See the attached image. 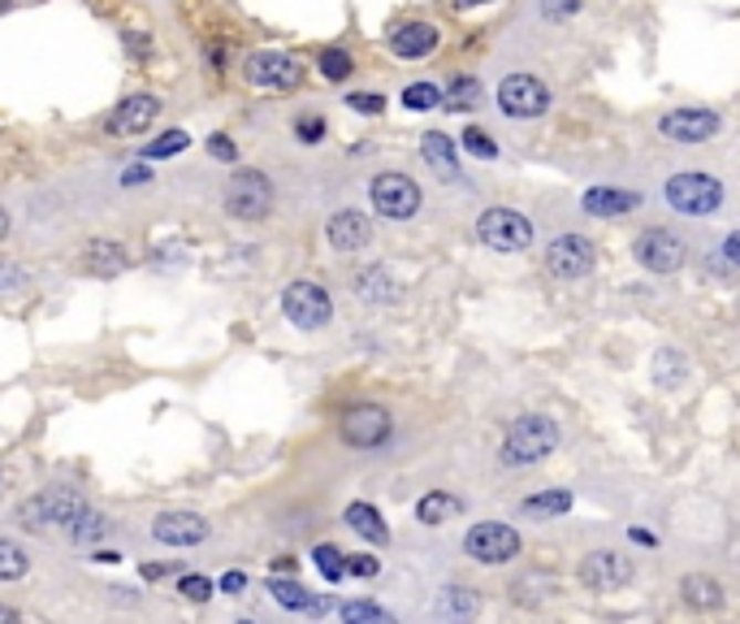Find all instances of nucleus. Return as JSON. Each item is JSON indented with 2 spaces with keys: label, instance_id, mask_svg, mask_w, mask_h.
Segmentation results:
<instances>
[{
  "label": "nucleus",
  "instance_id": "nucleus-1",
  "mask_svg": "<svg viewBox=\"0 0 740 624\" xmlns=\"http://www.w3.org/2000/svg\"><path fill=\"white\" fill-rule=\"evenodd\" d=\"M554 447H559V425L550 416H520L502 438V460L507 465H538Z\"/></svg>",
  "mask_w": 740,
  "mask_h": 624
},
{
  "label": "nucleus",
  "instance_id": "nucleus-2",
  "mask_svg": "<svg viewBox=\"0 0 740 624\" xmlns=\"http://www.w3.org/2000/svg\"><path fill=\"white\" fill-rule=\"evenodd\" d=\"M667 205L676 208V212H685V217H710V212H719L723 205V183L719 178H710V174H676L671 183H667Z\"/></svg>",
  "mask_w": 740,
  "mask_h": 624
},
{
  "label": "nucleus",
  "instance_id": "nucleus-3",
  "mask_svg": "<svg viewBox=\"0 0 740 624\" xmlns=\"http://www.w3.org/2000/svg\"><path fill=\"white\" fill-rule=\"evenodd\" d=\"M477 235L493 252H524L533 243V226L515 208H486L477 221Z\"/></svg>",
  "mask_w": 740,
  "mask_h": 624
},
{
  "label": "nucleus",
  "instance_id": "nucleus-4",
  "mask_svg": "<svg viewBox=\"0 0 740 624\" xmlns=\"http://www.w3.org/2000/svg\"><path fill=\"white\" fill-rule=\"evenodd\" d=\"M269 208H273V183H269L260 169L234 174V183H230V191H226V212H230V217H243V221H260Z\"/></svg>",
  "mask_w": 740,
  "mask_h": 624
},
{
  "label": "nucleus",
  "instance_id": "nucleus-5",
  "mask_svg": "<svg viewBox=\"0 0 740 624\" xmlns=\"http://www.w3.org/2000/svg\"><path fill=\"white\" fill-rule=\"evenodd\" d=\"M368 196H373V208L382 217H390V221H407L420 208V187L407 174H377L373 187H368Z\"/></svg>",
  "mask_w": 740,
  "mask_h": 624
},
{
  "label": "nucleus",
  "instance_id": "nucleus-6",
  "mask_svg": "<svg viewBox=\"0 0 740 624\" xmlns=\"http://www.w3.org/2000/svg\"><path fill=\"white\" fill-rule=\"evenodd\" d=\"M243 74L247 83H256V87L291 92V87H299V79H303V65H299L295 56H286V52H251L243 61Z\"/></svg>",
  "mask_w": 740,
  "mask_h": 624
},
{
  "label": "nucleus",
  "instance_id": "nucleus-7",
  "mask_svg": "<svg viewBox=\"0 0 740 624\" xmlns=\"http://www.w3.org/2000/svg\"><path fill=\"white\" fill-rule=\"evenodd\" d=\"M463 551L477 564H507L520 555V533L511 524H472L463 538Z\"/></svg>",
  "mask_w": 740,
  "mask_h": 624
},
{
  "label": "nucleus",
  "instance_id": "nucleus-8",
  "mask_svg": "<svg viewBox=\"0 0 740 624\" xmlns=\"http://www.w3.org/2000/svg\"><path fill=\"white\" fill-rule=\"evenodd\" d=\"M282 312L295 321L299 330H321V325H330L334 304H330L325 287H316V282H291L286 295H282Z\"/></svg>",
  "mask_w": 740,
  "mask_h": 624
},
{
  "label": "nucleus",
  "instance_id": "nucleus-9",
  "mask_svg": "<svg viewBox=\"0 0 740 624\" xmlns=\"http://www.w3.org/2000/svg\"><path fill=\"white\" fill-rule=\"evenodd\" d=\"M87 503L79 499V495H70V490H49V495H35V499H27L22 508H18V520L27 524V529H52V524H65L70 529V520L79 517Z\"/></svg>",
  "mask_w": 740,
  "mask_h": 624
},
{
  "label": "nucleus",
  "instance_id": "nucleus-10",
  "mask_svg": "<svg viewBox=\"0 0 740 624\" xmlns=\"http://www.w3.org/2000/svg\"><path fill=\"white\" fill-rule=\"evenodd\" d=\"M498 104L507 117H542L550 108V87L533 74H511L498 87Z\"/></svg>",
  "mask_w": 740,
  "mask_h": 624
},
{
  "label": "nucleus",
  "instance_id": "nucleus-11",
  "mask_svg": "<svg viewBox=\"0 0 740 624\" xmlns=\"http://www.w3.org/2000/svg\"><path fill=\"white\" fill-rule=\"evenodd\" d=\"M545 264H550L554 278L576 282V278H585L593 269V243L585 235H559L550 243V252H545Z\"/></svg>",
  "mask_w": 740,
  "mask_h": 624
},
{
  "label": "nucleus",
  "instance_id": "nucleus-12",
  "mask_svg": "<svg viewBox=\"0 0 740 624\" xmlns=\"http://www.w3.org/2000/svg\"><path fill=\"white\" fill-rule=\"evenodd\" d=\"M637 260H642L645 269H654V273H676L680 264H685V248H680V239L671 235V230H663V226H649L637 235Z\"/></svg>",
  "mask_w": 740,
  "mask_h": 624
},
{
  "label": "nucleus",
  "instance_id": "nucleus-13",
  "mask_svg": "<svg viewBox=\"0 0 740 624\" xmlns=\"http://www.w3.org/2000/svg\"><path fill=\"white\" fill-rule=\"evenodd\" d=\"M343 438L351 447L368 451V447H382L390 438V413L377 408V404H359L343 416Z\"/></svg>",
  "mask_w": 740,
  "mask_h": 624
},
{
  "label": "nucleus",
  "instance_id": "nucleus-14",
  "mask_svg": "<svg viewBox=\"0 0 740 624\" xmlns=\"http://www.w3.org/2000/svg\"><path fill=\"white\" fill-rule=\"evenodd\" d=\"M658 131L667 139H676V144H706L719 131V113H710V108H676V113H667L658 122Z\"/></svg>",
  "mask_w": 740,
  "mask_h": 624
},
{
  "label": "nucleus",
  "instance_id": "nucleus-15",
  "mask_svg": "<svg viewBox=\"0 0 740 624\" xmlns=\"http://www.w3.org/2000/svg\"><path fill=\"white\" fill-rule=\"evenodd\" d=\"M628 576H633V564L615 551H593L581 564V581L590 590H619V585H628Z\"/></svg>",
  "mask_w": 740,
  "mask_h": 624
},
{
  "label": "nucleus",
  "instance_id": "nucleus-16",
  "mask_svg": "<svg viewBox=\"0 0 740 624\" xmlns=\"http://www.w3.org/2000/svg\"><path fill=\"white\" fill-rule=\"evenodd\" d=\"M152 533L165 547H196L208 538V520L196 517V512H165V517H156Z\"/></svg>",
  "mask_w": 740,
  "mask_h": 624
},
{
  "label": "nucleus",
  "instance_id": "nucleus-17",
  "mask_svg": "<svg viewBox=\"0 0 740 624\" xmlns=\"http://www.w3.org/2000/svg\"><path fill=\"white\" fill-rule=\"evenodd\" d=\"M160 113V101L156 96H131V101L117 104V113L108 117V131L113 135H144Z\"/></svg>",
  "mask_w": 740,
  "mask_h": 624
},
{
  "label": "nucleus",
  "instance_id": "nucleus-18",
  "mask_svg": "<svg viewBox=\"0 0 740 624\" xmlns=\"http://www.w3.org/2000/svg\"><path fill=\"white\" fill-rule=\"evenodd\" d=\"M434 49H438V27H429V22H403L395 35H390V52L403 56V61L429 56Z\"/></svg>",
  "mask_w": 740,
  "mask_h": 624
},
{
  "label": "nucleus",
  "instance_id": "nucleus-19",
  "mask_svg": "<svg viewBox=\"0 0 740 624\" xmlns=\"http://www.w3.org/2000/svg\"><path fill=\"white\" fill-rule=\"evenodd\" d=\"M330 243L338 248V252H359L364 243H373V226H368V217L364 212H338V217H330Z\"/></svg>",
  "mask_w": 740,
  "mask_h": 624
},
{
  "label": "nucleus",
  "instance_id": "nucleus-20",
  "mask_svg": "<svg viewBox=\"0 0 740 624\" xmlns=\"http://www.w3.org/2000/svg\"><path fill=\"white\" fill-rule=\"evenodd\" d=\"M637 205H642L637 191H619V187H593L581 200V208L593 212V217H619V212H633Z\"/></svg>",
  "mask_w": 740,
  "mask_h": 624
},
{
  "label": "nucleus",
  "instance_id": "nucleus-21",
  "mask_svg": "<svg viewBox=\"0 0 740 624\" xmlns=\"http://www.w3.org/2000/svg\"><path fill=\"white\" fill-rule=\"evenodd\" d=\"M126 264H131V257H126L117 243H108V239L87 243V252H83V269L96 273V278H113V273H122Z\"/></svg>",
  "mask_w": 740,
  "mask_h": 624
},
{
  "label": "nucleus",
  "instance_id": "nucleus-22",
  "mask_svg": "<svg viewBox=\"0 0 740 624\" xmlns=\"http://www.w3.org/2000/svg\"><path fill=\"white\" fill-rule=\"evenodd\" d=\"M346 524H351L364 542H373V547H386V542H390V529H386V520H382V512H377L373 503H351V508H346Z\"/></svg>",
  "mask_w": 740,
  "mask_h": 624
},
{
  "label": "nucleus",
  "instance_id": "nucleus-23",
  "mask_svg": "<svg viewBox=\"0 0 740 624\" xmlns=\"http://www.w3.org/2000/svg\"><path fill=\"white\" fill-rule=\"evenodd\" d=\"M680 594H685V603L697 607V612H719V607H723V590H719V581H715V576H701V572L685 576Z\"/></svg>",
  "mask_w": 740,
  "mask_h": 624
},
{
  "label": "nucleus",
  "instance_id": "nucleus-24",
  "mask_svg": "<svg viewBox=\"0 0 740 624\" xmlns=\"http://www.w3.org/2000/svg\"><path fill=\"white\" fill-rule=\"evenodd\" d=\"M420 153H425V160L442 174V178H459V160H455V144L446 139V135H438V131H429L425 139H420Z\"/></svg>",
  "mask_w": 740,
  "mask_h": 624
},
{
  "label": "nucleus",
  "instance_id": "nucleus-25",
  "mask_svg": "<svg viewBox=\"0 0 740 624\" xmlns=\"http://www.w3.org/2000/svg\"><path fill=\"white\" fill-rule=\"evenodd\" d=\"M459 512H463V503L455 495H446V490H434V495H425L416 503V520L420 524H446V520H455Z\"/></svg>",
  "mask_w": 740,
  "mask_h": 624
},
{
  "label": "nucleus",
  "instance_id": "nucleus-26",
  "mask_svg": "<svg viewBox=\"0 0 740 624\" xmlns=\"http://www.w3.org/2000/svg\"><path fill=\"white\" fill-rule=\"evenodd\" d=\"M520 512H524V517H538V520L563 517V512H572V495H567V490H545V495L524 499Z\"/></svg>",
  "mask_w": 740,
  "mask_h": 624
},
{
  "label": "nucleus",
  "instance_id": "nucleus-27",
  "mask_svg": "<svg viewBox=\"0 0 740 624\" xmlns=\"http://www.w3.org/2000/svg\"><path fill=\"white\" fill-rule=\"evenodd\" d=\"M442 104L446 108H455V113L477 108V104H481V83H477V79H455V83L442 92Z\"/></svg>",
  "mask_w": 740,
  "mask_h": 624
},
{
  "label": "nucleus",
  "instance_id": "nucleus-28",
  "mask_svg": "<svg viewBox=\"0 0 740 624\" xmlns=\"http://www.w3.org/2000/svg\"><path fill=\"white\" fill-rule=\"evenodd\" d=\"M269 594H273L282 607H291V612H308V603H312V594H308L299 581H291V576H273V581H269Z\"/></svg>",
  "mask_w": 740,
  "mask_h": 624
},
{
  "label": "nucleus",
  "instance_id": "nucleus-29",
  "mask_svg": "<svg viewBox=\"0 0 740 624\" xmlns=\"http://www.w3.org/2000/svg\"><path fill=\"white\" fill-rule=\"evenodd\" d=\"M27 569H31L27 551H22L18 542L0 538V581H18V576H27Z\"/></svg>",
  "mask_w": 740,
  "mask_h": 624
},
{
  "label": "nucleus",
  "instance_id": "nucleus-30",
  "mask_svg": "<svg viewBox=\"0 0 740 624\" xmlns=\"http://www.w3.org/2000/svg\"><path fill=\"white\" fill-rule=\"evenodd\" d=\"M108 533V517H100V512H79V517L70 520V538L74 542H96V538H104Z\"/></svg>",
  "mask_w": 740,
  "mask_h": 624
},
{
  "label": "nucleus",
  "instance_id": "nucleus-31",
  "mask_svg": "<svg viewBox=\"0 0 740 624\" xmlns=\"http://www.w3.org/2000/svg\"><path fill=\"white\" fill-rule=\"evenodd\" d=\"M312 560H316V569H321L325 581H343L346 576V555L338 551V547H330V542H325V547H316V551H312Z\"/></svg>",
  "mask_w": 740,
  "mask_h": 624
},
{
  "label": "nucleus",
  "instance_id": "nucleus-32",
  "mask_svg": "<svg viewBox=\"0 0 740 624\" xmlns=\"http://www.w3.org/2000/svg\"><path fill=\"white\" fill-rule=\"evenodd\" d=\"M403 104H407L411 113H425V108H438V104H442V92H438L434 83H411V87L403 92Z\"/></svg>",
  "mask_w": 740,
  "mask_h": 624
},
{
  "label": "nucleus",
  "instance_id": "nucleus-33",
  "mask_svg": "<svg viewBox=\"0 0 740 624\" xmlns=\"http://www.w3.org/2000/svg\"><path fill=\"white\" fill-rule=\"evenodd\" d=\"M321 74L330 79V83H343L346 74H351V52H343V49H325L321 52Z\"/></svg>",
  "mask_w": 740,
  "mask_h": 624
},
{
  "label": "nucleus",
  "instance_id": "nucleus-34",
  "mask_svg": "<svg viewBox=\"0 0 740 624\" xmlns=\"http://www.w3.org/2000/svg\"><path fill=\"white\" fill-rule=\"evenodd\" d=\"M187 144H191L187 131H165L160 139H152L148 148H144V156H152V160H156V156H174V153H183Z\"/></svg>",
  "mask_w": 740,
  "mask_h": 624
},
{
  "label": "nucleus",
  "instance_id": "nucleus-35",
  "mask_svg": "<svg viewBox=\"0 0 740 624\" xmlns=\"http://www.w3.org/2000/svg\"><path fill=\"white\" fill-rule=\"evenodd\" d=\"M343 621L346 624H364V621L386 624V621H390V612H382L377 603H343Z\"/></svg>",
  "mask_w": 740,
  "mask_h": 624
},
{
  "label": "nucleus",
  "instance_id": "nucleus-36",
  "mask_svg": "<svg viewBox=\"0 0 740 624\" xmlns=\"http://www.w3.org/2000/svg\"><path fill=\"white\" fill-rule=\"evenodd\" d=\"M463 148L472 156H481V160H493V156H498V144H493L481 126H468V131H463Z\"/></svg>",
  "mask_w": 740,
  "mask_h": 624
},
{
  "label": "nucleus",
  "instance_id": "nucleus-37",
  "mask_svg": "<svg viewBox=\"0 0 740 624\" xmlns=\"http://www.w3.org/2000/svg\"><path fill=\"white\" fill-rule=\"evenodd\" d=\"M359 295H368V300H382V295H386V300H390V295H395V287L386 282V273H382V269H368V273H359Z\"/></svg>",
  "mask_w": 740,
  "mask_h": 624
},
{
  "label": "nucleus",
  "instance_id": "nucleus-38",
  "mask_svg": "<svg viewBox=\"0 0 740 624\" xmlns=\"http://www.w3.org/2000/svg\"><path fill=\"white\" fill-rule=\"evenodd\" d=\"M178 590H183V594H187V599H191V603H208V599H212V590H217V585H212V581H208V576H196V572H187V576H183V581H178Z\"/></svg>",
  "mask_w": 740,
  "mask_h": 624
},
{
  "label": "nucleus",
  "instance_id": "nucleus-39",
  "mask_svg": "<svg viewBox=\"0 0 740 624\" xmlns=\"http://www.w3.org/2000/svg\"><path fill=\"white\" fill-rule=\"evenodd\" d=\"M295 135L303 139V144H321V135H325V117H299Z\"/></svg>",
  "mask_w": 740,
  "mask_h": 624
},
{
  "label": "nucleus",
  "instance_id": "nucleus-40",
  "mask_svg": "<svg viewBox=\"0 0 740 624\" xmlns=\"http://www.w3.org/2000/svg\"><path fill=\"white\" fill-rule=\"evenodd\" d=\"M346 104H351L355 113H368V117H373V113H382V108H386V96H373V92H355V96H346Z\"/></svg>",
  "mask_w": 740,
  "mask_h": 624
},
{
  "label": "nucleus",
  "instance_id": "nucleus-41",
  "mask_svg": "<svg viewBox=\"0 0 740 624\" xmlns=\"http://www.w3.org/2000/svg\"><path fill=\"white\" fill-rule=\"evenodd\" d=\"M442 607H446V612H459V616H472V612H477V599H472V594H459V590H450V594L442 599Z\"/></svg>",
  "mask_w": 740,
  "mask_h": 624
},
{
  "label": "nucleus",
  "instance_id": "nucleus-42",
  "mask_svg": "<svg viewBox=\"0 0 740 624\" xmlns=\"http://www.w3.org/2000/svg\"><path fill=\"white\" fill-rule=\"evenodd\" d=\"M208 153L217 156V160H226V165H230V160L239 156V148L230 144V135H208Z\"/></svg>",
  "mask_w": 740,
  "mask_h": 624
},
{
  "label": "nucleus",
  "instance_id": "nucleus-43",
  "mask_svg": "<svg viewBox=\"0 0 740 624\" xmlns=\"http://www.w3.org/2000/svg\"><path fill=\"white\" fill-rule=\"evenodd\" d=\"M377 560L373 555H346V572H355V576H377Z\"/></svg>",
  "mask_w": 740,
  "mask_h": 624
},
{
  "label": "nucleus",
  "instance_id": "nucleus-44",
  "mask_svg": "<svg viewBox=\"0 0 740 624\" xmlns=\"http://www.w3.org/2000/svg\"><path fill=\"white\" fill-rule=\"evenodd\" d=\"M542 13L545 18H554V22H559V18H572V13H576V0H545Z\"/></svg>",
  "mask_w": 740,
  "mask_h": 624
},
{
  "label": "nucleus",
  "instance_id": "nucleus-45",
  "mask_svg": "<svg viewBox=\"0 0 740 624\" xmlns=\"http://www.w3.org/2000/svg\"><path fill=\"white\" fill-rule=\"evenodd\" d=\"M243 590H247L243 572H226V576H221V594H243Z\"/></svg>",
  "mask_w": 740,
  "mask_h": 624
},
{
  "label": "nucleus",
  "instance_id": "nucleus-46",
  "mask_svg": "<svg viewBox=\"0 0 740 624\" xmlns=\"http://www.w3.org/2000/svg\"><path fill=\"white\" fill-rule=\"evenodd\" d=\"M22 278H27V273H22L18 264H0V291H4V287H18Z\"/></svg>",
  "mask_w": 740,
  "mask_h": 624
},
{
  "label": "nucleus",
  "instance_id": "nucleus-47",
  "mask_svg": "<svg viewBox=\"0 0 740 624\" xmlns=\"http://www.w3.org/2000/svg\"><path fill=\"white\" fill-rule=\"evenodd\" d=\"M148 178H152L148 165H131V169L122 174V183H126V187H135V183H148Z\"/></svg>",
  "mask_w": 740,
  "mask_h": 624
},
{
  "label": "nucleus",
  "instance_id": "nucleus-48",
  "mask_svg": "<svg viewBox=\"0 0 740 624\" xmlns=\"http://www.w3.org/2000/svg\"><path fill=\"white\" fill-rule=\"evenodd\" d=\"M723 248H728V260H732V264H740V230H737V235H728V243H723Z\"/></svg>",
  "mask_w": 740,
  "mask_h": 624
},
{
  "label": "nucleus",
  "instance_id": "nucleus-49",
  "mask_svg": "<svg viewBox=\"0 0 740 624\" xmlns=\"http://www.w3.org/2000/svg\"><path fill=\"white\" fill-rule=\"evenodd\" d=\"M633 542H645V547H654V533H645V529H633Z\"/></svg>",
  "mask_w": 740,
  "mask_h": 624
},
{
  "label": "nucleus",
  "instance_id": "nucleus-50",
  "mask_svg": "<svg viewBox=\"0 0 740 624\" xmlns=\"http://www.w3.org/2000/svg\"><path fill=\"white\" fill-rule=\"evenodd\" d=\"M4 235H9V212L0 208V239H4Z\"/></svg>",
  "mask_w": 740,
  "mask_h": 624
},
{
  "label": "nucleus",
  "instance_id": "nucleus-51",
  "mask_svg": "<svg viewBox=\"0 0 740 624\" xmlns=\"http://www.w3.org/2000/svg\"><path fill=\"white\" fill-rule=\"evenodd\" d=\"M0 621H18V612H9V607H0Z\"/></svg>",
  "mask_w": 740,
  "mask_h": 624
},
{
  "label": "nucleus",
  "instance_id": "nucleus-52",
  "mask_svg": "<svg viewBox=\"0 0 740 624\" xmlns=\"http://www.w3.org/2000/svg\"><path fill=\"white\" fill-rule=\"evenodd\" d=\"M459 4H463V9H468V4H490V0H459Z\"/></svg>",
  "mask_w": 740,
  "mask_h": 624
},
{
  "label": "nucleus",
  "instance_id": "nucleus-53",
  "mask_svg": "<svg viewBox=\"0 0 740 624\" xmlns=\"http://www.w3.org/2000/svg\"><path fill=\"white\" fill-rule=\"evenodd\" d=\"M9 4H13V0H0V13H4V9H9Z\"/></svg>",
  "mask_w": 740,
  "mask_h": 624
}]
</instances>
